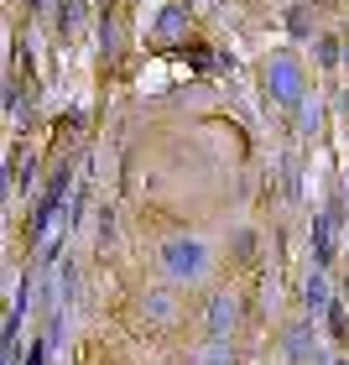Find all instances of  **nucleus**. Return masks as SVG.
<instances>
[{"label": "nucleus", "instance_id": "obj_1", "mask_svg": "<svg viewBox=\"0 0 349 365\" xmlns=\"http://www.w3.org/2000/svg\"><path fill=\"white\" fill-rule=\"evenodd\" d=\"M303 89H308V73H303V58H297V53H271V58H266V94H271L276 105L303 110L308 105Z\"/></svg>", "mask_w": 349, "mask_h": 365}, {"label": "nucleus", "instance_id": "obj_2", "mask_svg": "<svg viewBox=\"0 0 349 365\" xmlns=\"http://www.w3.org/2000/svg\"><path fill=\"white\" fill-rule=\"evenodd\" d=\"M162 272H167L172 282H198L209 272V245L193 240V235H177L162 245Z\"/></svg>", "mask_w": 349, "mask_h": 365}, {"label": "nucleus", "instance_id": "obj_3", "mask_svg": "<svg viewBox=\"0 0 349 365\" xmlns=\"http://www.w3.org/2000/svg\"><path fill=\"white\" fill-rule=\"evenodd\" d=\"M188 26H193L188 0H167L162 16H157V26H152V42L157 47H177V42H188Z\"/></svg>", "mask_w": 349, "mask_h": 365}, {"label": "nucleus", "instance_id": "obj_4", "mask_svg": "<svg viewBox=\"0 0 349 365\" xmlns=\"http://www.w3.org/2000/svg\"><path fill=\"white\" fill-rule=\"evenodd\" d=\"M235 329H240V297L235 292H214L209 297V339H224L229 344Z\"/></svg>", "mask_w": 349, "mask_h": 365}, {"label": "nucleus", "instance_id": "obj_5", "mask_svg": "<svg viewBox=\"0 0 349 365\" xmlns=\"http://www.w3.org/2000/svg\"><path fill=\"white\" fill-rule=\"evenodd\" d=\"M334 225H339L334 209H323L318 220H313V261H318V267H328V261H334Z\"/></svg>", "mask_w": 349, "mask_h": 365}, {"label": "nucleus", "instance_id": "obj_6", "mask_svg": "<svg viewBox=\"0 0 349 365\" xmlns=\"http://www.w3.org/2000/svg\"><path fill=\"white\" fill-rule=\"evenodd\" d=\"M281 350H287L292 365H318V344H313L308 324H292V329H287V339H281Z\"/></svg>", "mask_w": 349, "mask_h": 365}, {"label": "nucleus", "instance_id": "obj_7", "mask_svg": "<svg viewBox=\"0 0 349 365\" xmlns=\"http://www.w3.org/2000/svg\"><path fill=\"white\" fill-rule=\"evenodd\" d=\"M303 308H308V313H328V308H334V287H328L323 267L308 272V282H303Z\"/></svg>", "mask_w": 349, "mask_h": 365}, {"label": "nucleus", "instance_id": "obj_8", "mask_svg": "<svg viewBox=\"0 0 349 365\" xmlns=\"http://www.w3.org/2000/svg\"><path fill=\"white\" fill-rule=\"evenodd\" d=\"M193 365H235V350L224 339H209L204 350H193Z\"/></svg>", "mask_w": 349, "mask_h": 365}, {"label": "nucleus", "instance_id": "obj_9", "mask_svg": "<svg viewBox=\"0 0 349 365\" xmlns=\"http://www.w3.org/2000/svg\"><path fill=\"white\" fill-rule=\"evenodd\" d=\"M328 339H349V319H344V303H334V308H328Z\"/></svg>", "mask_w": 349, "mask_h": 365}, {"label": "nucleus", "instance_id": "obj_10", "mask_svg": "<svg viewBox=\"0 0 349 365\" xmlns=\"http://www.w3.org/2000/svg\"><path fill=\"white\" fill-rule=\"evenodd\" d=\"M146 313L167 324V319H172V297H167V292H152V297H146Z\"/></svg>", "mask_w": 349, "mask_h": 365}, {"label": "nucleus", "instance_id": "obj_11", "mask_svg": "<svg viewBox=\"0 0 349 365\" xmlns=\"http://www.w3.org/2000/svg\"><path fill=\"white\" fill-rule=\"evenodd\" d=\"M73 21H78V6H73V0H63V6H58V26L73 31Z\"/></svg>", "mask_w": 349, "mask_h": 365}, {"label": "nucleus", "instance_id": "obj_12", "mask_svg": "<svg viewBox=\"0 0 349 365\" xmlns=\"http://www.w3.org/2000/svg\"><path fill=\"white\" fill-rule=\"evenodd\" d=\"M297 130H318V105H303V125Z\"/></svg>", "mask_w": 349, "mask_h": 365}, {"label": "nucleus", "instance_id": "obj_13", "mask_svg": "<svg viewBox=\"0 0 349 365\" xmlns=\"http://www.w3.org/2000/svg\"><path fill=\"white\" fill-rule=\"evenodd\" d=\"M318 58H323V63H339V47H334V37H323V47H318Z\"/></svg>", "mask_w": 349, "mask_h": 365}, {"label": "nucleus", "instance_id": "obj_14", "mask_svg": "<svg viewBox=\"0 0 349 365\" xmlns=\"http://www.w3.org/2000/svg\"><path fill=\"white\" fill-rule=\"evenodd\" d=\"M99 42H105V58L115 53V21H105V31H99Z\"/></svg>", "mask_w": 349, "mask_h": 365}, {"label": "nucleus", "instance_id": "obj_15", "mask_svg": "<svg viewBox=\"0 0 349 365\" xmlns=\"http://www.w3.org/2000/svg\"><path fill=\"white\" fill-rule=\"evenodd\" d=\"M47 355H53V350H47V344H37V350H31V360H26V365H42Z\"/></svg>", "mask_w": 349, "mask_h": 365}, {"label": "nucleus", "instance_id": "obj_16", "mask_svg": "<svg viewBox=\"0 0 349 365\" xmlns=\"http://www.w3.org/2000/svg\"><path fill=\"white\" fill-rule=\"evenodd\" d=\"M26 6H31V11H42V6H47V0H26Z\"/></svg>", "mask_w": 349, "mask_h": 365}, {"label": "nucleus", "instance_id": "obj_17", "mask_svg": "<svg viewBox=\"0 0 349 365\" xmlns=\"http://www.w3.org/2000/svg\"><path fill=\"white\" fill-rule=\"evenodd\" d=\"M334 365H349V355H344V360H334Z\"/></svg>", "mask_w": 349, "mask_h": 365}, {"label": "nucleus", "instance_id": "obj_18", "mask_svg": "<svg viewBox=\"0 0 349 365\" xmlns=\"http://www.w3.org/2000/svg\"><path fill=\"white\" fill-rule=\"evenodd\" d=\"M344 110H349V94H344Z\"/></svg>", "mask_w": 349, "mask_h": 365}]
</instances>
